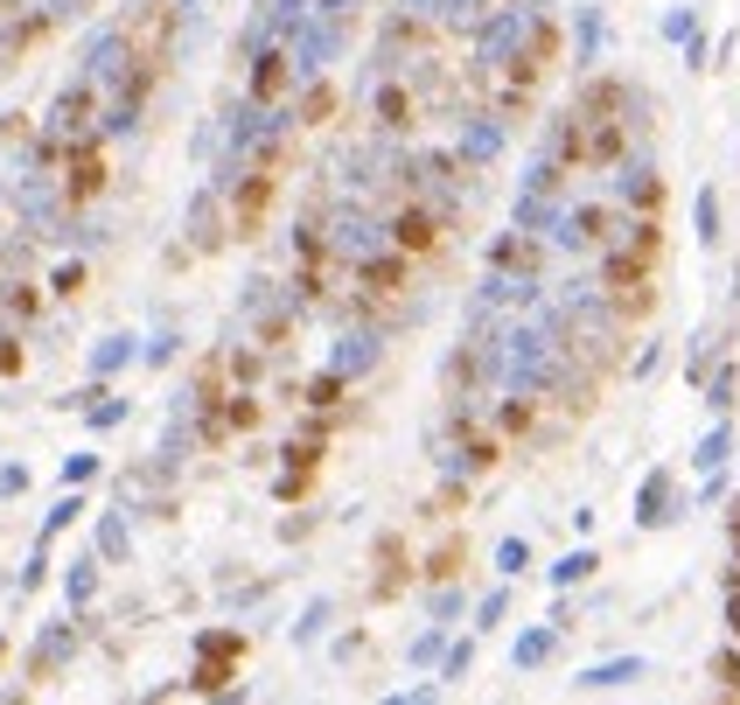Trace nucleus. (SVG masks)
Here are the masks:
<instances>
[{
	"mask_svg": "<svg viewBox=\"0 0 740 705\" xmlns=\"http://www.w3.org/2000/svg\"><path fill=\"white\" fill-rule=\"evenodd\" d=\"M629 155V91L622 84H587L573 112H566L559 126V175H601V168H615Z\"/></svg>",
	"mask_w": 740,
	"mask_h": 705,
	"instance_id": "nucleus-1",
	"label": "nucleus"
},
{
	"mask_svg": "<svg viewBox=\"0 0 740 705\" xmlns=\"http://www.w3.org/2000/svg\"><path fill=\"white\" fill-rule=\"evenodd\" d=\"M657 265H663V224L657 217H636L629 238L608 245V265H601V300L622 315V321H642L657 308Z\"/></svg>",
	"mask_w": 740,
	"mask_h": 705,
	"instance_id": "nucleus-2",
	"label": "nucleus"
},
{
	"mask_svg": "<svg viewBox=\"0 0 740 705\" xmlns=\"http://www.w3.org/2000/svg\"><path fill=\"white\" fill-rule=\"evenodd\" d=\"M168 43H175V0H140V8L126 14V29H119V56L133 64V91H126V105H140V99H147V84H155V70H161Z\"/></svg>",
	"mask_w": 740,
	"mask_h": 705,
	"instance_id": "nucleus-3",
	"label": "nucleus"
},
{
	"mask_svg": "<svg viewBox=\"0 0 740 705\" xmlns=\"http://www.w3.org/2000/svg\"><path fill=\"white\" fill-rule=\"evenodd\" d=\"M553 56H559V29L538 22V29H531V43L510 56L503 78H497V120H524L531 99H538V78L553 70Z\"/></svg>",
	"mask_w": 740,
	"mask_h": 705,
	"instance_id": "nucleus-4",
	"label": "nucleus"
},
{
	"mask_svg": "<svg viewBox=\"0 0 740 705\" xmlns=\"http://www.w3.org/2000/svg\"><path fill=\"white\" fill-rule=\"evenodd\" d=\"M280 168H287L280 155H259L238 175V189H231V231L238 238H252L259 224H265V209H273V196H280Z\"/></svg>",
	"mask_w": 740,
	"mask_h": 705,
	"instance_id": "nucleus-5",
	"label": "nucleus"
},
{
	"mask_svg": "<svg viewBox=\"0 0 740 705\" xmlns=\"http://www.w3.org/2000/svg\"><path fill=\"white\" fill-rule=\"evenodd\" d=\"M105 182H112V161H105V140H84L64 155V203L70 209H84V203H99L105 196Z\"/></svg>",
	"mask_w": 740,
	"mask_h": 705,
	"instance_id": "nucleus-6",
	"label": "nucleus"
},
{
	"mask_svg": "<svg viewBox=\"0 0 740 705\" xmlns=\"http://www.w3.org/2000/svg\"><path fill=\"white\" fill-rule=\"evenodd\" d=\"M391 245L406 259H433V252H447V217L441 209H426V203H406L391 217Z\"/></svg>",
	"mask_w": 740,
	"mask_h": 705,
	"instance_id": "nucleus-7",
	"label": "nucleus"
},
{
	"mask_svg": "<svg viewBox=\"0 0 740 705\" xmlns=\"http://www.w3.org/2000/svg\"><path fill=\"white\" fill-rule=\"evenodd\" d=\"M356 287H364V308H371V315L398 308V300L412 294V259H406V252H391V259H371L364 273H356Z\"/></svg>",
	"mask_w": 740,
	"mask_h": 705,
	"instance_id": "nucleus-8",
	"label": "nucleus"
},
{
	"mask_svg": "<svg viewBox=\"0 0 740 705\" xmlns=\"http://www.w3.org/2000/svg\"><path fill=\"white\" fill-rule=\"evenodd\" d=\"M287 99H294V49L273 43V49H259V64H252V105L273 112V105H287Z\"/></svg>",
	"mask_w": 740,
	"mask_h": 705,
	"instance_id": "nucleus-9",
	"label": "nucleus"
},
{
	"mask_svg": "<svg viewBox=\"0 0 740 705\" xmlns=\"http://www.w3.org/2000/svg\"><path fill=\"white\" fill-rule=\"evenodd\" d=\"M412 120H420V99H412V84H385V91H377V126H391V133H406Z\"/></svg>",
	"mask_w": 740,
	"mask_h": 705,
	"instance_id": "nucleus-10",
	"label": "nucleus"
},
{
	"mask_svg": "<svg viewBox=\"0 0 740 705\" xmlns=\"http://www.w3.org/2000/svg\"><path fill=\"white\" fill-rule=\"evenodd\" d=\"M406 587V538H385V552H377V594H398Z\"/></svg>",
	"mask_w": 740,
	"mask_h": 705,
	"instance_id": "nucleus-11",
	"label": "nucleus"
},
{
	"mask_svg": "<svg viewBox=\"0 0 740 705\" xmlns=\"http://www.w3.org/2000/svg\"><path fill=\"white\" fill-rule=\"evenodd\" d=\"M335 105H343V99H335V84H315L308 99H300V126H329Z\"/></svg>",
	"mask_w": 740,
	"mask_h": 705,
	"instance_id": "nucleus-12",
	"label": "nucleus"
},
{
	"mask_svg": "<svg viewBox=\"0 0 740 705\" xmlns=\"http://www.w3.org/2000/svg\"><path fill=\"white\" fill-rule=\"evenodd\" d=\"M531 427H538V398H510L503 406V441H524Z\"/></svg>",
	"mask_w": 740,
	"mask_h": 705,
	"instance_id": "nucleus-13",
	"label": "nucleus"
},
{
	"mask_svg": "<svg viewBox=\"0 0 740 705\" xmlns=\"http://www.w3.org/2000/svg\"><path fill=\"white\" fill-rule=\"evenodd\" d=\"M497 265H503V273H538V245H531V238H503Z\"/></svg>",
	"mask_w": 740,
	"mask_h": 705,
	"instance_id": "nucleus-14",
	"label": "nucleus"
},
{
	"mask_svg": "<svg viewBox=\"0 0 740 705\" xmlns=\"http://www.w3.org/2000/svg\"><path fill=\"white\" fill-rule=\"evenodd\" d=\"M462 559H468V545H462V538L441 545V552L426 559V580H454V573H462Z\"/></svg>",
	"mask_w": 740,
	"mask_h": 705,
	"instance_id": "nucleus-15",
	"label": "nucleus"
},
{
	"mask_svg": "<svg viewBox=\"0 0 740 705\" xmlns=\"http://www.w3.org/2000/svg\"><path fill=\"white\" fill-rule=\"evenodd\" d=\"M580 238L587 245H608L615 238V209H580Z\"/></svg>",
	"mask_w": 740,
	"mask_h": 705,
	"instance_id": "nucleus-16",
	"label": "nucleus"
},
{
	"mask_svg": "<svg viewBox=\"0 0 740 705\" xmlns=\"http://www.w3.org/2000/svg\"><path fill=\"white\" fill-rule=\"evenodd\" d=\"M231 657H238V643H224V657H210V663H203V671H196V684H203V692H217V684H231Z\"/></svg>",
	"mask_w": 740,
	"mask_h": 705,
	"instance_id": "nucleus-17",
	"label": "nucleus"
},
{
	"mask_svg": "<svg viewBox=\"0 0 740 705\" xmlns=\"http://www.w3.org/2000/svg\"><path fill=\"white\" fill-rule=\"evenodd\" d=\"M657 209H663V182L642 175V182H636V217H657Z\"/></svg>",
	"mask_w": 740,
	"mask_h": 705,
	"instance_id": "nucleus-18",
	"label": "nucleus"
},
{
	"mask_svg": "<svg viewBox=\"0 0 740 705\" xmlns=\"http://www.w3.org/2000/svg\"><path fill=\"white\" fill-rule=\"evenodd\" d=\"M22 364H29V356H22V342H14V336H0V377H22Z\"/></svg>",
	"mask_w": 740,
	"mask_h": 705,
	"instance_id": "nucleus-19",
	"label": "nucleus"
},
{
	"mask_svg": "<svg viewBox=\"0 0 740 705\" xmlns=\"http://www.w3.org/2000/svg\"><path fill=\"white\" fill-rule=\"evenodd\" d=\"M719 684H727V692L740 698V657H719Z\"/></svg>",
	"mask_w": 740,
	"mask_h": 705,
	"instance_id": "nucleus-20",
	"label": "nucleus"
},
{
	"mask_svg": "<svg viewBox=\"0 0 740 705\" xmlns=\"http://www.w3.org/2000/svg\"><path fill=\"white\" fill-rule=\"evenodd\" d=\"M733 636H740V594H733Z\"/></svg>",
	"mask_w": 740,
	"mask_h": 705,
	"instance_id": "nucleus-21",
	"label": "nucleus"
}]
</instances>
